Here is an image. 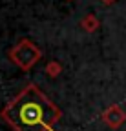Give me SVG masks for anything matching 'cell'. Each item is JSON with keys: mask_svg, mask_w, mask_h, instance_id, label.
Wrapping results in <instances>:
<instances>
[{"mask_svg": "<svg viewBox=\"0 0 126 131\" xmlns=\"http://www.w3.org/2000/svg\"><path fill=\"white\" fill-rule=\"evenodd\" d=\"M2 115L15 131H48L59 118V109L37 88L27 86L6 106Z\"/></svg>", "mask_w": 126, "mask_h": 131, "instance_id": "1", "label": "cell"}]
</instances>
